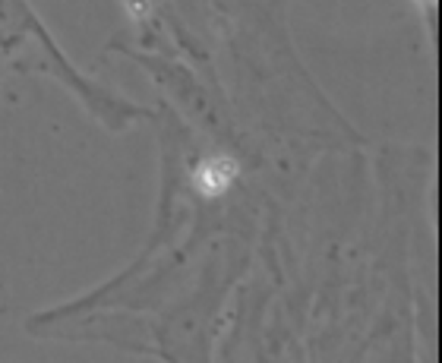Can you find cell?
<instances>
[{
    "label": "cell",
    "instance_id": "1",
    "mask_svg": "<svg viewBox=\"0 0 442 363\" xmlns=\"http://www.w3.org/2000/svg\"><path fill=\"white\" fill-rule=\"evenodd\" d=\"M234 174H237L234 161H228V158H206L193 171V186L202 193V196L215 199V196H221V193L231 186Z\"/></svg>",
    "mask_w": 442,
    "mask_h": 363
}]
</instances>
